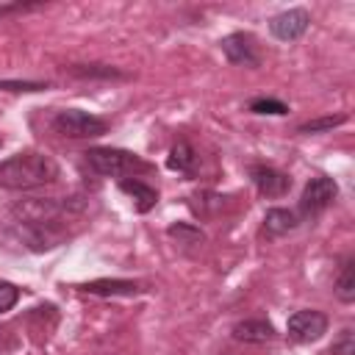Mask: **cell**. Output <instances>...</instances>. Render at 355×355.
Here are the masks:
<instances>
[{"mask_svg":"<svg viewBox=\"0 0 355 355\" xmlns=\"http://www.w3.org/2000/svg\"><path fill=\"white\" fill-rule=\"evenodd\" d=\"M277 333L272 327V322L266 319H244L233 327V338L239 341H247V344H263V341H272Z\"/></svg>","mask_w":355,"mask_h":355,"instance_id":"cell-9","label":"cell"},{"mask_svg":"<svg viewBox=\"0 0 355 355\" xmlns=\"http://www.w3.org/2000/svg\"><path fill=\"white\" fill-rule=\"evenodd\" d=\"M166 233H169L172 239H178L180 244H202V241H205V236H202L200 227H194V225H183V222L172 225Z\"/></svg>","mask_w":355,"mask_h":355,"instance_id":"cell-17","label":"cell"},{"mask_svg":"<svg viewBox=\"0 0 355 355\" xmlns=\"http://www.w3.org/2000/svg\"><path fill=\"white\" fill-rule=\"evenodd\" d=\"M336 297L341 302H352L355 300V258H347L341 272H338V280H336Z\"/></svg>","mask_w":355,"mask_h":355,"instance_id":"cell-14","label":"cell"},{"mask_svg":"<svg viewBox=\"0 0 355 355\" xmlns=\"http://www.w3.org/2000/svg\"><path fill=\"white\" fill-rule=\"evenodd\" d=\"M80 288L89 294H103V297H116V294L130 297V294L141 291V286L133 280H92V283H83Z\"/></svg>","mask_w":355,"mask_h":355,"instance_id":"cell-12","label":"cell"},{"mask_svg":"<svg viewBox=\"0 0 355 355\" xmlns=\"http://www.w3.org/2000/svg\"><path fill=\"white\" fill-rule=\"evenodd\" d=\"M219 44H222V53L227 55L230 64H239V67H258L261 64L258 50H255V39L250 33H230Z\"/></svg>","mask_w":355,"mask_h":355,"instance_id":"cell-7","label":"cell"},{"mask_svg":"<svg viewBox=\"0 0 355 355\" xmlns=\"http://www.w3.org/2000/svg\"><path fill=\"white\" fill-rule=\"evenodd\" d=\"M53 128H55V133H61L67 139H94V136H103L108 130L105 119H100L94 114H86L80 108L58 111L55 119H53Z\"/></svg>","mask_w":355,"mask_h":355,"instance_id":"cell-3","label":"cell"},{"mask_svg":"<svg viewBox=\"0 0 355 355\" xmlns=\"http://www.w3.org/2000/svg\"><path fill=\"white\" fill-rule=\"evenodd\" d=\"M250 111H255V114H277L280 116V114H288V105L275 100V97H258V100L250 103Z\"/></svg>","mask_w":355,"mask_h":355,"instance_id":"cell-18","label":"cell"},{"mask_svg":"<svg viewBox=\"0 0 355 355\" xmlns=\"http://www.w3.org/2000/svg\"><path fill=\"white\" fill-rule=\"evenodd\" d=\"M333 355H355V341H352V330H344V336L333 344Z\"/></svg>","mask_w":355,"mask_h":355,"instance_id":"cell-21","label":"cell"},{"mask_svg":"<svg viewBox=\"0 0 355 355\" xmlns=\"http://www.w3.org/2000/svg\"><path fill=\"white\" fill-rule=\"evenodd\" d=\"M250 178L255 183V189L263 194V197H283L288 189H291V178L275 166H266V164H255L250 169Z\"/></svg>","mask_w":355,"mask_h":355,"instance_id":"cell-8","label":"cell"},{"mask_svg":"<svg viewBox=\"0 0 355 355\" xmlns=\"http://www.w3.org/2000/svg\"><path fill=\"white\" fill-rule=\"evenodd\" d=\"M344 122H347L344 114H338V116H319V119L302 122V125L297 128V133H322V130H333V128H338V125H344Z\"/></svg>","mask_w":355,"mask_h":355,"instance_id":"cell-16","label":"cell"},{"mask_svg":"<svg viewBox=\"0 0 355 355\" xmlns=\"http://www.w3.org/2000/svg\"><path fill=\"white\" fill-rule=\"evenodd\" d=\"M311 25V14L305 8H288L269 19V31L280 42H297Z\"/></svg>","mask_w":355,"mask_h":355,"instance_id":"cell-6","label":"cell"},{"mask_svg":"<svg viewBox=\"0 0 355 355\" xmlns=\"http://www.w3.org/2000/svg\"><path fill=\"white\" fill-rule=\"evenodd\" d=\"M86 164L92 172L103 175V178H128L133 172H147L150 164L141 161L136 153L128 150H116V147H92L86 150Z\"/></svg>","mask_w":355,"mask_h":355,"instance_id":"cell-2","label":"cell"},{"mask_svg":"<svg viewBox=\"0 0 355 355\" xmlns=\"http://www.w3.org/2000/svg\"><path fill=\"white\" fill-rule=\"evenodd\" d=\"M297 225H300V219H297V214L288 211V208H269L266 216H263V230H266L269 236H286V233H291Z\"/></svg>","mask_w":355,"mask_h":355,"instance_id":"cell-11","label":"cell"},{"mask_svg":"<svg viewBox=\"0 0 355 355\" xmlns=\"http://www.w3.org/2000/svg\"><path fill=\"white\" fill-rule=\"evenodd\" d=\"M69 72H72V75H80V78H122L119 69L103 67V64H72Z\"/></svg>","mask_w":355,"mask_h":355,"instance_id":"cell-15","label":"cell"},{"mask_svg":"<svg viewBox=\"0 0 355 355\" xmlns=\"http://www.w3.org/2000/svg\"><path fill=\"white\" fill-rule=\"evenodd\" d=\"M17 300H19V288L8 280H0V313L11 311L17 305Z\"/></svg>","mask_w":355,"mask_h":355,"instance_id":"cell-19","label":"cell"},{"mask_svg":"<svg viewBox=\"0 0 355 355\" xmlns=\"http://www.w3.org/2000/svg\"><path fill=\"white\" fill-rule=\"evenodd\" d=\"M0 89L3 92H42L47 89V83H33V80H0Z\"/></svg>","mask_w":355,"mask_h":355,"instance_id":"cell-20","label":"cell"},{"mask_svg":"<svg viewBox=\"0 0 355 355\" xmlns=\"http://www.w3.org/2000/svg\"><path fill=\"white\" fill-rule=\"evenodd\" d=\"M286 333L291 341L297 344H311V341H319L324 333H327V316L322 311H297L288 316V324H286Z\"/></svg>","mask_w":355,"mask_h":355,"instance_id":"cell-4","label":"cell"},{"mask_svg":"<svg viewBox=\"0 0 355 355\" xmlns=\"http://www.w3.org/2000/svg\"><path fill=\"white\" fill-rule=\"evenodd\" d=\"M61 175L58 164L39 150H22L6 161H0V186L11 191H28L39 186L55 183Z\"/></svg>","mask_w":355,"mask_h":355,"instance_id":"cell-1","label":"cell"},{"mask_svg":"<svg viewBox=\"0 0 355 355\" xmlns=\"http://www.w3.org/2000/svg\"><path fill=\"white\" fill-rule=\"evenodd\" d=\"M28 8H36V6H22V3H17V6H0V17L14 14V11H28Z\"/></svg>","mask_w":355,"mask_h":355,"instance_id":"cell-22","label":"cell"},{"mask_svg":"<svg viewBox=\"0 0 355 355\" xmlns=\"http://www.w3.org/2000/svg\"><path fill=\"white\" fill-rule=\"evenodd\" d=\"M119 189L136 200V211H139V214H147V211H153V208H155V202H158V191H155L153 186L141 183V180H130V178H122V180H119Z\"/></svg>","mask_w":355,"mask_h":355,"instance_id":"cell-10","label":"cell"},{"mask_svg":"<svg viewBox=\"0 0 355 355\" xmlns=\"http://www.w3.org/2000/svg\"><path fill=\"white\" fill-rule=\"evenodd\" d=\"M336 194H338L336 180L327 178V175H316V178H311L308 186L302 189L300 211H302L305 216H316V214H322V211L336 200Z\"/></svg>","mask_w":355,"mask_h":355,"instance_id":"cell-5","label":"cell"},{"mask_svg":"<svg viewBox=\"0 0 355 355\" xmlns=\"http://www.w3.org/2000/svg\"><path fill=\"white\" fill-rule=\"evenodd\" d=\"M166 164H169V169H178V172L191 175V172H194V164H197V155H194V150H191L189 141H178V144L169 150Z\"/></svg>","mask_w":355,"mask_h":355,"instance_id":"cell-13","label":"cell"}]
</instances>
